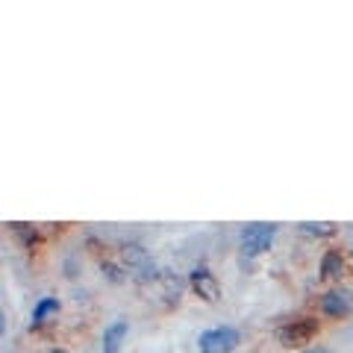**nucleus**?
<instances>
[{
  "label": "nucleus",
  "instance_id": "f257e3e1",
  "mask_svg": "<svg viewBox=\"0 0 353 353\" xmlns=\"http://www.w3.org/2000/svg\"><path fill=\"white\" fill-rule=\"evenodd\" d=\"M315 333H318L315 318H294V321L283 324L277 330V339L283 341L285 347H301V345H306V341H312Z\"/></svg>",
  "mask_w": 353,
  "mask_h": 353
},
{
  "label": "nucleus",
  "instance_id": "39448f33",
  "mask_svg": "<svg viewBox=\"0 0 353 353\" xmlns=\"http://www.w3.org/2000/svg\"><path fill=\"white\" fill-rule=\"evenodd\" d=\"M350 292H330L321 297V312L330 315V318H341V315H347L350 312Z\"/></svg>",
  "mask_w": 353,
  "mask_h": 353
},
{
  "label": "nucleus",
  "instance_id": "9d476101",
  "mask_svg": "<svg viewBox=\"0 0 353 353\" xmlns=\"http://www.w3.org/2000/svg\"><path fill=\"white\" fill-rule=\"evenodd\" d=\"M306 353H327L324 347H312V350H306Z\"/></svg>",
  "mask_w": 353,
  "mask_h": 353
},
{
  "label": "nucleus",
  "instance_id": "423d86ee",
  "mask_svg": "<svg viewBox=\"0 0 353 353\" xmlns=\"http://www.w3.org/2000/svg\"><path fill=\"white\" fill-rule=\"evenodd\" d=\"M127 321H115V324H109L106 327V333H103V350L101 353H118L121 350V341H124L127 336Z\"/></svg>",
  "mask_w": 353,
  "mask_h": 353
},
{
  "label": "nucleus",
  "instance_id": "20e7f679",
  "mask_svg": "<svg viewBox=\"0 0 353 353\" xmlns=\"http://www.w3.org/2000/svg\"><path fill=\"white\" fill-rule=\"evenodd\" d=\"M192 289L201 294L203 301H209V303H215L218 297H221L218 280L212 277V271H209V268H197V271H192Z\"/></svg>",
  "mask_w": 353,
  "mask_h": 353
},
{
  "label": "nucleus",
  "instance_id": "f03ea898",
  "mask_svg": "<svg viewBox=\"0 0 353 353\" xmlns=\"http://www.w3.org/2000/svg\"><path fill=\"white\" fill-rule=\"evenodd\" d=\"M274 236H277V227L274 224H250L241 230V250H245L248 256H259L262 250L271 248Z\"/></svg>",
  "mask_w": 353,
  "mask_h": 353
},
{
  "label": "nucleus",
  "instance_id": "0eeeda50",
  "mask_svg": "<svg viewBox=\"0 0 353 353\" xmlns=\"http://www.w3.org/2000/svg\"><path fill=\"white\" fill-rule=\"evenodd\" d=\"M345 274V259H341V253L339 250H330L324 253V262H321V277L324 280H336Z\"/></svg>",
  "mask_w": 353,
  "mask_h": 353
},
{
  "label": "nucleus",
  "instance_id": "1a4fd4ad",
  "mask_svg": "<svg viewBox=\"0 0 353 353\" xmlns=\"http://www.w3.org/2000/svg\"><path fill=\"white\" fill-rule=\"evenodd\" d=\"M303 230H306V233H315V236H330V233H333V224H301Z\"/></svg>",
  "mask_w": 353,
  "mask_h": 353
},
{
  "label": "nucleus",
  "instance_id": "9b49d317",
  "mask_svg": "<svg viewBox=\"0 0 353 353\" xmlns=\"http://www.w3.org/2000/svg\"><path fill=\"white\" fill-rule=\"evenodd\" d=\"M50 353H65V350H50Z\"/></svg>",
  "mask_w": 353,
  "mask_h": 353
},
{
  "label": "nucleus",
  "instance_id": "6e6552de",
  "mask_svg": "<svg viewBox=\"0 0 353 353\" xmlns=\"http://www.w3.org/2000/svg\"><path fill=\"white\" fill-rule=\"evenodd\" d=\"M57 309H59V303L53 301V297H44V301H39L36 309H32V324H41L44 318H48L50 312H57Z\"/></svg>",
  "mask_w": 353,
  "mask_h": 353
},
{
  "label": "nucleus",
  "instance_id": "7ed1b4c3",
  "mask_svg": "<svg viewBox=\"0 0 353 353\" xmlns=\"http://www.w3.org/2000/svg\"><path fill=\"white\" fill-rule=\"evenodd\" d=\"M236 341H239V333L233 327H215L201 336V350L203 353H230L236 347Z\"/></svg>",
  "mask_w": 353,
  "mask_h": 353
}]
</instances>
